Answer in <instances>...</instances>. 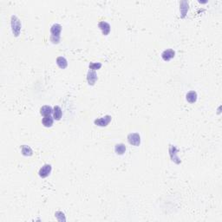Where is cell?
<instances>
[{
    "label": "cell",
    "instance_id": "1",
    "mask_svg": "<svg viewBox=\"0 0 222 222\" xmlns=\"http://www.w3.org/2000/svg\"><path fill=\"white\" fill-rule=\"evenodd\" d=\"M21 22L20 20L16 17V16H11V30L12 33L15 36H18L21 31Z\"/></svg>",
    "mask_w": 222,
    "mask_h": 222
},
{
    "label": "cell",
    "instance_id": "2",
    "mask_svg": "<svg viewBox=\"0 0 222 222\" xmlns=\"http://www.w3.org/2000/svg\"><path fill=\"white\" fill-rule=\"evenodd\" d=\"M128 141L129 144L138 147L141 144V136L137 133H131L128 135Z\"/></svg>",
    "mask_w": 222,
    "mask_h": 222
},
{
    "label": "cell",
    "instance_id": "3",
    "mask_svg": "<svg viewBox=\"0 0 222 222\" xmlns=\"http://www.w3.org/2000/svg\"><path fill=\"white\" fill-rule=\"evenodd\" d=\"M111 120H112V117L110 115H105L103 117L96 119L94 121V123L99 126V127H107L109 124V122H111Z\"/></svg>",
    "mask_w": 222,
    "mask_h": 222
},
{
    "label": "cell",
    "instance_id": "4",
    "mask_svg": "<svg viewBox=\"0 0 222 222\" xmlns=\"http://www.w3.org/2000/svg\"><path fill=\"white\" fill-rule=\"evenodd\" d=\"M169 155H170L171 160H173L175 163L176 164H180L181 162V159L177 156V153H178V150L176 149V147L173 146V145H169Z\"/></svg>",
    "mask_w": 222,
    "mask_h": 222
},
{
    "label": "cell",
    "instance_id": "5",
    "mask_svg": "<svg viewBox=\"0 0 222 222\" xmlns=\"http://www.w3.org/2000/svg\"><path fill=\"white\" fill-rule=\"evenodd\" d=\"M51 170H52L51 165H50V164H45V165H43L41 168H40V170L38 172V175H39V176H40L41 178H46V177H48V176L51 175Z\"/></svg>",
    "mask_w": 222,
    "mask_h": 222
},
{
    "label": "cell",
    "instance_id": "6",
    "mask_svg": "<svg viewBox=\"0 0 222 222\" xmlns=\"http://www.w3.org/2000/svg\"><path fill=\"white\" fill-rule=\"evenodd\" d=\"M175 52L172 49H167V50H166V51H164L161 53V57L166 62L170 61L172 58L175 57Z\"/></svg>",
    "mask_w": 222,
    "mask_h": 222
},
{
    "label": "cell",
    "instance_id": "7",
    "mask_svg": "<svg viewBox=\"0 0 222 222\" xmlns=\"http://www.w3.org/2000/svg\"><path fill=\"white\" fill-rule=\"evenodd\" d=\"M87 81H88V85L93 86L95 85L96 82L97 81V74L95 70H89L87 74Z\"/></svg>",
    "mask_w": 222,
    "mask_h": 222
},
{
    "label": "cell",
    "instance_id": "8",
    "mask_svg": "<svg viewBox=\"0 0 222 222\" xmlns=\"http://www.w3.org/2000/svg\"><path fill=\"white\" fill-rule=\"evenodd\" d=\"M98 26L104 36H108L109 35V32H110V25H109V23H107L105 21H102V22H100L98 24Z\"/></svg>",
    "mask_w": 222,
    "mask_h": 222
},
{
    "label": "cell",
    "instance_id": "9",
    "mask_svg": "<svg viewBox=\"0 0 222 222\" xmlns=\"http://www.w3.org/2000/svg\"><path fill=\"white\" fill-rule=\"evenodd\" d=\"M189 9V3L188 1H181L180 4V10H181V17H185Z\"/></svg>",
    "mask_w": 222,
    "mask_h": 222
},
{
    "label": "cell",
    "instance_id": "10",
    "mask_svg": "<svg viewBox=\"0 0 222 222\" xmlns=\"http://www.w3.org/2000/svg\"><path fill=\"white\" fill-rule=\"evenodd\" d=\"M62 31V26L58 24H54L51 28V33L53 36H60V33Z\"/></svg>",
    "mask_w": 222,
    "mask_h": 222
},
{
    "label": "cell",
    "instance_id": "11",
    "mask_svg": "<svg viewBox=\"0 0 222 222\" xmlns=\"http://www.w3.org/2000/svg\"><path fill=\"white\" fill-rule=\"evenodd\" d=\"M53 122H54V117H52L51 115H47L44 116L43 120H42V122L43 125L46 128H51L52 125H53Z\"/></svg>",
    "mask_w": 222,
    "mask_h": 222
},
{
    "label": "cell",
    "instance_id": "12",
    "mask_svg": "<svg viewBox=\"0 0 222 222\" xmlns=\"http://www.w3.org/2000/svg\"><path fill=\"white\" fill-rule=\"evenodd\" d=\"M186 99L188 103H194L197 101V93L195 91H194V90L189 91L188 93L186 94Z\"/></svg>",
    "mask_w": 222,
    "mask_h": 222
},
{
    "label": "cell",
    "instance_id": "13",
    "mask_svg": "<svg viewBox=\"0 0 222 222\" xmlns=\"http://www.w3.org/2000/svg\"><path fill=\"white\" fill-rule=\"evenodd\" d=\"M62 111L61 108L59 106H55L54 109H53V117L55 120L59 121L60 119L62 118Z\"/></svg>",
    "mask_w": 222,
    "mask_h": 222
},
{
    "label": "cell",
    "instance_id": "14",
    "mask_svg": "<svg viewBox=\"0 0 222 222\" xmlns=\"http://www.w3.org/2000/svg\"><path fill=\"white\" fill-rule=\"evenodd\" d=\"M53 113V109H52L51 106H43L41 109H40V114L43 116H47V115H51Z\"/></svg>",
    "mask_w": 222,
    "mask_h": 222
},
{
    "label": "cell",
    "instance_id": "15",
    "mask_svg": "<svg viewBox=\"0 0 222 222\" xmlns=\"http://www.w3.org/2000/svg\"><path fill=\"white\" fill-rule=\"evenodd\" d=\"M57 64L60 69H66L68 66L67 60L65 59V57H58L57 58Z\"/></svg>",
    "mask_w": 222,
    "mask_h": 222
},
{
    "label": "cell",
    "instance_id": "16",
    "mask_svg": "<svg viewBox=\"0 0 222 222\" xmlns=\"http://www.w3.org/2000/svg\"><path fill=\"white\" fill-rule=\"evenodd\" d=\"M21 152H22V155H24V156H31L33 154L32 149L27 145H23L21 147Z\"/></svg>",
    "mask_w": 222,
    "mask_h": 222
},
{
    "label": "cell",
    "instance_id": "17",
    "mask_svg": "<svg viewBox=\"0 0 222 222\" xmlns=\"http://www.w3.org/2000/svg\"><path fill=\"white\" fill-rule=\"evenodd\" d=\"M115 153L119 155H122L126 151V146L122 143H120V144H116L115 147Z\"/></svg>",
    "mask_w": 222,
    "mask_h": 222
},
{
    "label": "cell",
    "instance_id": "18",
    "mask_svg": "<svg viewBox=\"0 0 222 222\" xmlns=\"http://www.w3.org/2000/svg\"><path fill=\"white\" fill-rule=\"evenodd\" d=\"M88 67L89 69L91 70H99V69H101L102 67V63L101 62H90L89 63V65H88Z\"/></svg>",
    "mask_w": 222,
    "mask_h": 222
},
{
    "label": "cell",
    "instance_id": "19",
    "mask_svg": "<svg viewBox=\"0 0 222 222\" xmlns=\"http://www.w3.org/2000/svg\"><path fill=\"white\" fill-rule=\"evenodd\" d=\"M55 216L57 218V220H59V221H65L66 220V219L64 217V213L62 212H60V211H58L55 213Z\"/></svg>",
    "mask_w": 222,
    "mask_h": 222
},
{
    "label": "cell",
    "instance_id": "20",
    "mask_svg": "<svg viewBox=\"0 0 222 222\" xmlns=\"http://www.w3.org/2000/svg\"><path fill=\"white\" fill-rule=\"evenodd\" d=\"M51 41L53 43H58L60 42V36H51Z\"/></svg>",
    "mask_w": 222,
    "mask_h": 222
}]
</instances>
